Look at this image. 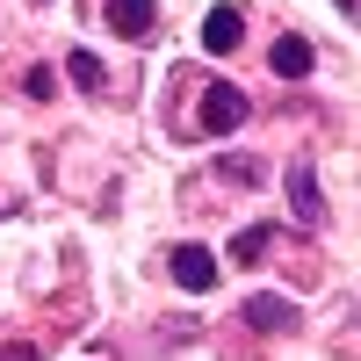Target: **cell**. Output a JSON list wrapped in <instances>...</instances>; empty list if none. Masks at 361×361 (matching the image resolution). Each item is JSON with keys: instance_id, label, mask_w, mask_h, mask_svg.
<instances>
[{"instance_id": "1", "label": "cell", "mask_w": 361, "mask_h": 361, "mask_svg": "<svg viewBox=\"0 0 361 361\" xmlns=\"http://www.w3.org/2000/svg\"><path fill=\"white\" fill-rule=\"evenodd\" d=\"M246 94H238V87L231 80H209L202 87V130H238V123H246Z\"/></svg>"}, {"instance_id": "2", "label": "cell", "mask_w": 361, "mask_h": 361, "mask_svg": "<svg viewBox=\"0 0 361 361\" xmlns=\"http://www.w3.org/2000/svg\"><path fill=\"white\" fill-rule=\"evenodd\" d=\"M238 44H246V15H238L231 0H224V8H209V22H202V51H209V58H231Z\"/></svg>"}, {"instance_id": "3", "label": "cell", "mask_w": 361, "mask_h": 361, "mask_svg": "<svg viewBox=\"0 0 361 361\" xmlns=\"http://www.w3.org/2000/svg\"><path fill=\"white\" fill-rule=\"evenodd\" d=\"M166 267H173V282L188 289V296H202L209 282H217V260H209L202 246H173V253H166Z\"/></svg>"}, {"instance_id": "4", "label": "cell", "mask_w": 361, "mask_h": 361, "mask_svg": "<svg viewBox=\"0 0 361 361\" xmlns=\"http://www.w3.org/2000/svg\"><path fill=\"white\" fill-rule=\"evenodd\" d=\"M289 209H296V224H325V188L311 166H289Z\"/></svg>"}, {"instance_id": "5", "label": "cell", "mask_w": 361, "mask_h": 361, "mask_svg": "<svg viewBox=\"0 0 361 361\" xmlns=\"http://www.w3.org/2000/svg\"><path fill=\"white\" fill-rule=\"evenodd\" d=\"M246 325L253 333H296V304H282V296H246Z\"/></svg>"}, {"instance_id": "6", "label": "cell", "mask_w": 361, "mask_h": 361, "mask_svg": "<svg viewBox=\"0 0 361 361\" xmlns=\"http://www.w3.org/2000/svg\"><path fill=\"white\" fill-rule=\"evenodd\" d=\"M152 22H159L152 0H109V29L116 37H152Z\"/></svg>"}, {"instance_id": "7", "label": "cell", "mask_w": 361, "mask_h": 361, "mask_svg": "<svg viewBox=\"0 0 361 361\" xmlns=\"http://www.w3.org/2000/svg\"><path fill=\"white\" fill-rule=\"evenodd\" d=\"M267 66H275L282 80H311V44H304V37H275Z\"/></svg>"}, {"instance_id": "8", "label": "cell", "mask_w": 361, "mask_h": 361, "mask_svg": "<svg viewBox=\"0 0 361 361\" xmlns=\"http://www.w3.org/2000/svg\"><path fill=\"white\" fill-rule=\"evenodd\" d=\"M66 73H73V87H80V94H102V80H109L94 51H73V58H66Z\"/></svg>"}, {"instance_id": "9", "label": "cell", "mask_w": 361, "mask_h": 361, "mask_svg": "<svg viewBox=\"0 0 361 361\" xmlns=\"http://www.w3.org/2000/svg\"><path fill=\"white\" fill-rule=\"evenodd\" d=\"M267 246H275V231H267V224H260V231H238V246H231V253H238V260H260Z\"/></svg>"}, {"instance_id": "10", "label": "cell", "mask_w": 361, "mask_h": 361, "mask_svg": "<svg viewBox=\"0 0 361 361\" xmlns=\"http://www.w3.org/2000/svg\"><path fill=\"white\" fill-rule=\"evenodd\" d=\"M333 8H340V15H347V8H354V0H333Z\"/></svg>"}]
</instances>
